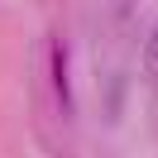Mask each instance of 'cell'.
I'll list each match as a JSON object with an SVG mask.
<instances>
[{
  "mask_svg": "<svg viewBox=\"0 0 158 158\" xmlns=\"http://www.w3.org/2000/svg\"><path fill=\"white\" fill-rule=\"evenodd\" d=\"M53 86H58V106L72 110V81H67V53H62V43H53Z\"/></svg>",
  "mask_w": 158,
  "mask_h": 158,
  "instance_id": "obj_1",
  "label": "cell"
},
{
  "mask_svg": "<svg viewBox=\"0 0 158 158\" xmlns=\"http://www.w3.org/2000/svg\"><path fill=\"white\" fill-rule=\"evenodd\" d=\"M148 62H158V29H153V39H148Z\"/></svg>",
  "mask_w": 158,
  "mask_h": 158,
  "instance_id": "obj_2",
  "label": "cell"
}]
</instances>
